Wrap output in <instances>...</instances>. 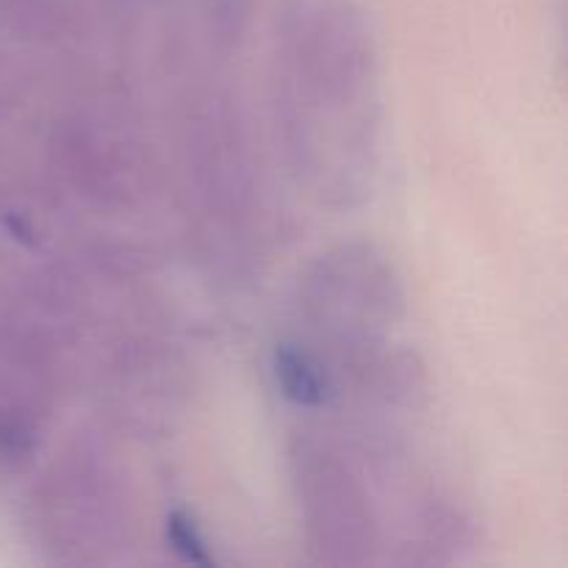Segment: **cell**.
Returning <instances> with one entry per match:
<instances>
[{
    "label": "cell",
    "mask_w": 568,
    "mask_h": 568,
    "mask_svg": "<svg viewBox=\"0 0 568 568\" xmlns=\"http://www.w3.org/2000/svg\"><path fill=\"white\" fill-rule=\"evenodd\" d=\"M275 377L292 403L305 405V408L325 403L327 392L320 369L294 347H281L275 353Z\"/></svg>",
    "instance_id": "6da1fadb"
},
{
    "label": "cell",
    "mask_w": 568,
    "mask_h": 568,
    "mask_svg": "<svg viewBox=\"0 0 568 568\" xmlns=\"http://www.w3.org/2000/svg\"><path fill=\"white\" fill-rule=\"evenodd\" d=\"M166 541H170V547L175 549L183 560H189V564H211V555L209 549H205L203 536H200V530L194 527V521L189 519L186 514H181V510L166 519Z\"/></svg>",
    "instance_id": "7a4b0ae2"
}]
</instances>
